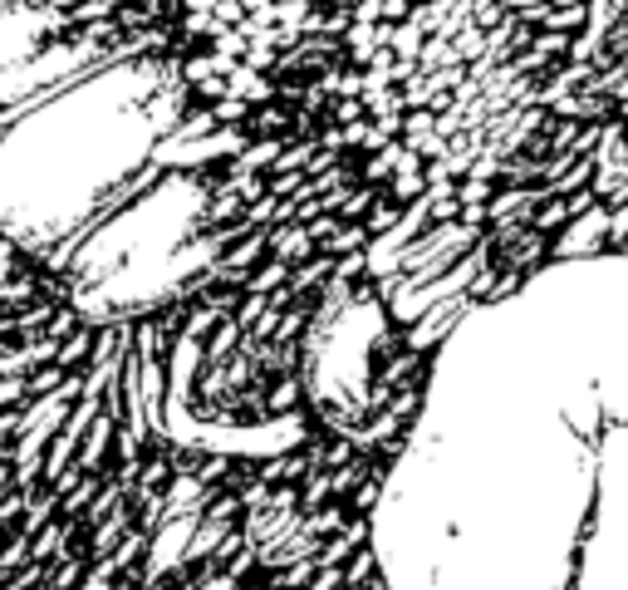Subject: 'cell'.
<instances>
[{
  "label": "cell",
  "instance_id": "4fadbf2b",
  "mask_svg": "<svg viewBox=\"0 0 628 590\" xmlns=\"http://www.w3.org/2000/svg\"><path fill=\"white\" fill-rule=\"evenodd\" d=\"M79 0H44V16H70Z\"/></svg>",
  "mask_w": 628,
  "mask_h": 590
},
{
  "label": "cell",
  "instance_id": "8992f818",
  "mask_svg": "<svg viewBox=\"0 0 628 590\" xmlns=\"http://www.w3.org/2000/svg\"><path fill=\"white\" fill-rule=\"evenodd\" d=\"M594 173H599V163H594V157H575V163H569V173L559 177V183H550V192H555V197H575V192H585L594 183Z\"/></svg>",
  "mask_w": 628,
  "mask_h": 590
},
{
  "label": "cell",
  "instance_id": "30bf717a",
  "mask_svg": "<svg viewBox=\"0 0 628 590\" xmlns=\"http://www.w3.org/2000/svg\"><path fill=\"white\" fill-rule=\"evenodd\" d=\"M491 197H496L491 183H476V177H462V183H456V202H462V207H491Z\"/></svg>",
  "mask_w": 628,
  "mask_h": 590
},
{
  "label": "cell",
  "instance_id": "9c48e42d",
  "mask_svg": "<svg viewBox=\"0 0 628 590\" xmlns=\"http://www.w3.org/2000/svg\"><path fill=\"white\" fill-rule=\"evenodd\" d=\"M369 119V109H363V99H334L325 113V123H334V129H349V123H363Z\"/></svg>",
  "mask_w": 628,
  "mask_h": 590
},
{
  "label": "cell",
  "instance_id": "277c9868",
  "mask_svg": "<svg viewBox=\"0 0 628 590\" xmlns=\"http://www.w3.org/2000/svg\"><path fill=\"white\" fill-rule=\"evenodd\" d=\"M403 153H408V148L403 143H388L383 148V153H369V157H363V163H359V183L363 187H388V183H393V173H398V163H403Z\"/></svg>",
  "mask_w": 628,
  "mask_h": 590
},
{
  "label": "cell",
  "instance_id": "6da1fadb",
  "mask_svg": "<svg viewBox=\"0 0 628 590\" xmlns=\"http://www.w3.org/2000/svg\"><path fill=\"white\" fill-rule=\"evenodd\" d=\"M437 365L398 384L388 408H339L310 394L290 418L295 438L276 452L182 442L177 472L197 487L167 517L177 551L147 547L94 590H393L373 512L413 448Z\"/></svg>",
  "mask_w": 628,
  "mask_h": 590
},
{
  "label": "cell",
  "instance_id": "5b68a950",
  "mask_svg": "<svg viewBox=\"0 0 628 590\" xmlns=\"http://www.w3.org/2000/svg\"><path fill=\"white\" fill-rule=\"evenodd\" d=\"M408 217H413V212H403V207H398V202L379 197V202H373V212H369V217H363V232H369V236H373V246H379L383 236H393V232H398V226H403Z\"/></svg>",
  "mask_w": 628,
  "mask_h": 590
},
{
  "label": "cell",
  "instance_id": "3957f363",
  "mask_svg": "<svg viewBox=\"0 0 628 590\" xmlns=\"http://www.w3.org/2000/svg\"><path fill=\"white\" fill-rule=\"evenodd\" d=\"M290 123H295V109H285V104H256L246 113V139H280V143H290Z\"/></svg>",
  "mask_w": 628,
  "mask_h": 590
},
{
  "label": "cell",
  "instance_id": "ba28073f",
  "mask_svg": "<svg viewBox=\"0 0 628 590\" xmlns=\"http://www.w3.org/2000/svg\"><path fill=\"white\" fill-rule=\"evenodd\" d=\"M422 44H428V35H422V30H413V26H398V35H393V44H388V50H393L403 64H418Z\"/></svg>",
  "mask_w": 628,
  "mask_h": 590
},
{
  "label": "cell",
  "instance_id": "5bb4252c",
  "mask_svg": "<svg viewBox=\"0 0 628 590\" xmlns=\"http://www.w3.org/2000/svg\"><path fill=\"white\" fill-rule=\"evenodd\" d=\"M609 123H624V129H628V94H624V99H614V113H609Z\"/></svg>",
  "mask_w": 628,
  "mask_h": 590
},
{
  "label": "cell",
  "instance_id": "7a4b0ae2",
  "mask_svg": "<svg viewBox=\"0 0 628 590\" xmlns=\"http://www.w3.org/2000/svg\"><path fill=\"white\" fill-rule=\"evenodd\" d=\"M535 30H550V35H569V40H585L594 30V6L589 0H565V6H550Z\"/></svg>",
  "mask_w": 628,
  "mask_h": 590
},
{
  "label": "cell",
  "instance_id": "7c38bea8",
  "mask_svg": "<svg viewBox=\"0 0 628 590\" xmlns=\"http://www.w3.org/2000/svg\"><path fill=\"white\" fill-rule=\"evenodd\" d=\"M349 16L353 26H383V0H353Z\"/></svg>",
  "mask_w": 628,
  "mask_h": 590
},
{
  "label": "cell",
  "instance_id": "52a82bcc",
  "mask_svg": "<svg viewBox=\"0 0 628 590\" xmlns=\"http://www.w3.org/2000/svg\"><path fill=\"white\" fill-rule=\"evenodd\" d=\"M531 50L541 54V60H575V40H569V35H550V30H535Z\"/></svg>",
  "mask_w": 628,
  "mask_h": 590
},
{
  "label": "cell",
  "instance_id": "8fae6325",
  "mask_svg": "<svg viewBox=\"0 0 628 590\" xmlns=\"http://www.w3.org/2000/svg\"><path fill=\"white\" fill-rule=\"evenodd\" d=\"M432 129H437V113H428V109H408V113H403V143L428 139Z\"/></svg>",
  "mask_w": 628,
  "mask_h": 590
}]
</instances>
